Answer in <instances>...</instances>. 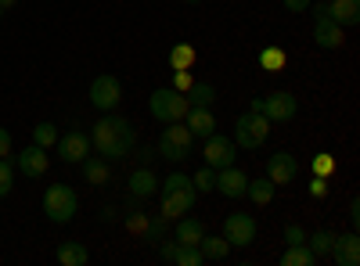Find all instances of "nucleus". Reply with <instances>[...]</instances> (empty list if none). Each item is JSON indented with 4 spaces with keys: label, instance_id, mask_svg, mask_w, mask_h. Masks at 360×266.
<instances>
[{
    "label": "nucleus",
    "instance_id": "11",
    "mask_svg": "<svg viewBox=\"0 0 360 266\" xmlns=\"http://www.w3.org/2000/svg\"><path fill=\"white\" fill-rule=\"evenodd\" d=\"M195 198L198 191L195 187H173V191H162V216L166 220H180L195 209Z\"/></svg>",
    "mask_w": 360,
    "mask_h": 266
},
{
    "label": "nucleus",
    "instance_id": "13",
    "mask_svg": "<svg viewBox=\"0 0 360 266\" xmlns=\"http://www.w3.org/2000/svg\"><path fill=\"white\" fill-rule=\"evenodd\" d=\"M47 147H40V144H29V147H22V155H15V169L22 173V176H29V180H40V176L47 173Z\"/></svg>",
    "mask_w": 360,
    "mask_h": 266
},
{
    "label": "nucleus",
    "instance_id": "10",
    "mask_svg": "<svg viewBox=\"0 0 360 266\" xmlns=\"http://www.w3.org/2000/svg\"><path fill=\"white\" fill-rule=\"evenodd\" d=\"M224 238L231 241V248H249L256 241V220L249 213H231L224 220Z\"/></svg>",
    "mask_w": 360,
    "mask_h": 266
},
{
    "label": "nucleus",
    "instance_id": "21",
    "mask_svg": "<svg viewBox=\"0 0 360 266\" xmlns=\"http://www.w3.org/2000/svg\"><path fill=\"white\" fill-rule=\"evenodd\" d=\"M198 252L205 262H224L231 255V241L227 238H213V234H205V238L198 241Z\"/></svg>",
    "mask_w": 360,
    "mask_h": 266
},
{
    "label": "nucleus",
    "instance_id": "47",
    "mask_svg": "<svg viewBox=\"0 0 360 266\" xmlns=\"http://www.w3.org/2000/svg\"><path fill=\"white\" fill-rule=\"evenodd\" d=\"M0 15H4V11H0Z\"/></svg>",
    "mask_w": 360,
    "mask_h": 266
},
{
    "label": "nucleus",
    "instance_id": "1",
    "mask_svg": "<svg viewBox=\"0 0 360 266\" xmlns=\"http://www.w3.org/2000/svg\"><path fill=\"white\" fill-rule=\"evenodd\" d=\"M137 144V133H134V123L123 119V115H112L105 112L101 119L94 123V130H90V147L105 159V162H119L127 159L134 152Z\"/></svg>",
    "mask_w": 360,
    "mask_h": 266
},
{
    "label": "nucleus",
    "instance_id": "3",
    "mask_svg": "<svg viewBox=\"0 0 360 266\" xmlns=\"http://www.w3.org/2000/svg\"><path fill=\"white\" fill-rule=\"evenodd\" d=\"M155 152L169 162H188L191 152H195V137L184 123H166L162 126V137H159V147Z\"/></svg>",
    "mask_w": 360,
    "mask_h": 266
},
{
    "label": "nucleus",
    "instance_id": "46",
    "mask_svg": "<svg viewBox=\"0 0 360 266\" xmlns=\"http://www.w3.org/2000/svg\"><path fill=\"white\" fill-rule=\"evenodd\" d=\"M184 4H202V0H184Z\"/></svg>",
    "mask_w": 360,
    "mask_h": 266
},
{
    "label": "nucleus",
    "instance_id": "26",
    "mask_svg": "<svg viewBox=\"0 0 360 266\" xmlns=\"http://www.w3.org/2000/svg\"><path fill=\"white\" fill-rule=\"evenodd\" d=\"M274 184L266 180V176H259V180H249V187H245V198H252V205H270L274 201Z\"/></svg>",
    "mask_w": 360,
    "mask_h": 266
},
{
    "label": "nucleus",
    "instance_id": "36",
    "mask_svg": "<svg viewBox=\"0 0 360 266\" xmlns=\"http://www.w3.org/2000/svg\"><path fill=\"white\" fill-rule=\"evenodd\" d=\"M195 83V76H191V69H173V91H180V94H188V86Z\"/></svg>",
    "mask_w": 360,
    "mask_h": 266
},
{
    "label": "nucleus",
    "instance_id": "6",
    "mask_svg": "<svg viewBox=\"0 0 360 266\" xmlns=\"http://www.w3.org/2000/svg\"><path fill=\"white\" fill-rule=\"evenodd\" d=\"M249 108H252V112H263L266 119H270V126H278V123H292V119H295L299 101H295V94H288V91H274V94H266V98H252Z\"/></svg>",
    "mask_w": 360,
    "mask_h": 266
},
{
    "label": "nucleus",
    "instance_id": "14",
    "mask_svg": "<svg viewBox=\"0 0 360 266\" xmlns=\"http://www.w3.org/2000/svg\"><path fill=\"white\" fill-rule=\"evenodd\" d=\"M86 155H90V133L69 130L65 137H58V159H62V162L76 166V162H83Z\"/></svg>",
    "mask_w": 360,
    "mask_h": 266
},
{
    "label": "nucleus",
    "instance_id": "43",
    "mask_svg": "<svg viewBox=\"0 0 360 266\" xmlns=\"http://www.w3.org/2000/svg\"><path fill=\"white\" fill-rule=\"evenodd\" d=\"M127 227H130V230H137V234H144L148 220H144V216H130V220H127Z\"/></svg>",
    "mask_w": 360,
    "mask_h": 266
},
{
    "label": "nucleus",
    "instance_id": "9",
    "mask_svg": "<svg viewBox=\"0 0 360 266\" xmlns=\"http://www.w3.org/2000/svg\"><path fill=\"white\" fill-rule=\"evenodd\" d=\"M202 159H205L209 169L234 166V159H238V144H234L231 137H224V133H209V137H205V152H202Z\"/></svg>",
    "mask_w": 360,
    "mask_h": 266
},
{
    "label": "nucleus",
    "instance_id": "2",
    "mask_svg": "<svg viewBox=\"0 0 360 266\" xmlns=\"http://www.w3.org/2000/svg\"><path fill=\"white\" fill-rule=\"evenodd\" d=\"M188 98L173 91V86H159V91H152V98H148V112H152V119H159L162 126L166 123H180L188 115Z\"/></svg>",
    "mask_w": 360,
    "mask_h": 266
},
{
    "label": "nucleus",
    "instance_id": "38",
    "mask_svg": "<svg viewBox=\"0 0 360 266\" xmlns=\"http://www.w3.org/2000/svg\"><path fill=\"white\" fill-rule=\"evenodd\" d=\"M176 248H180L176 238H173V241H159V259H162V262H173V259H176Z\"/></svg>",
    "mask_w": 360,
    "mask_h": 266
},
{
    "label": "nucleus",
    "instance_id": "34",
    "mask_svg": "<svg viewBox=\"0 0 360 266\" xmlns=\"http://www.w3.org/2000/svg\"><path fill=\"white\" fill-rule=\"evenodd\" d=\"M310 173H314V176H332V173H335V155H328V152L314 155V162H310Z\"/></svg>",
    "mask_w": 360,
    "mask_h": 266
},
{
    "label": "nucleus",
    "instance_id": "35",
    "mask_svg": "<svg viewBox=\"0 0 360 266\" xmlns=\"http://www.w3.org/2000/svg\"><path fill=\"white\" fill-rule=\"evenodd\" d=\"M162 234H166V216L159 213L155 220H148V227H144V241L159 245V241H162Z\"/></svg>",
    "mask_w": 360,
    "mask_h": 266
},
{
    "label": "nucleus",
    "instance_id": "12",
    "mask_svg": "<svg viewBox=\"0 0 360 266\" xmlns=\"http://www.w3.org/2000/svg\"><path fill=\"white\" fill-rule=\"evenodd\" d=\"M299 176V162H295V155H288V152H274L266 159V180L274 184V187H285V184H292Z\"/></svg>",
    "mask_w": 360,
    "mask_h": 266
},
{
    "label": "nucleus",
    "instance_id": "33",
    "mask_svg": "<svg viewBox=\"0 0 360 266\" xmlns=\"http://www.w3.org/2000/svg\"><path fill=\"white\" fill-rule=\"evenodd\" d=\"M15 187V162L11 159H0V198H8Z\"/></svg>",
    "mask_w": 360,
    "mask_h": 266
},
{
    "label": "nucleus",
    "instance_id": "32",
    "mask_svg": "<svg viewBox=\"0 0 360 266\" xmlns=\"http://www.w3.org/2000/svg\"><path fill=\"white\" fill-rule=\"evenodd\" d=\"M176 266H202L205 259H202V252H198V245H180L176 248V259H173Z\"/></svg>",
    "mask_w": 360,
    "mask_h": 266
},
{
    "label": "nucleus",
    "instance_id": "7",
    "mask_svg": "<svg viewBox=\"0 0 360 266\" xmlns=\"http://www.w3.org/2000/svg\"><path fill=\"white\" fill-rule=\"evenodd\" d=\"M307 11L314 15V44L321 51H339L342 47V25L328 18V4H310Z\"/></svg>",
    "mask_w": 360,
    "mask_h": 266
},
{
    "label": "nucleus",
    "instance_id": "42",
    "mask_svg": "<svg viewBox=\"0 0 360 266\" xmlns=\"http://www.w3.org/2000/svg\"><path fill=\"white\" fill-rule=\"evenodd\" d=\"M349 223H353V230L360 227V201H356V198L349 201Z\"/></svg>",
    "mask_w": 360,
    "mask_h": 266
},
{
    "label": "nucleus",
    "instance_id": "45",
    "mask_svg": "<svg viewBox=\"0 0 360 266\" xmlns=\"http://www.w3.org/2000/svg\"><path fill=\"white\" fill-rule=\"evenodd\" d=\"M18 0H0V11H8V8H15Z\"/></svg>",
    "mask_w": 360,
    "mask_h": 266
},
{
    "label": "nucleus",
    "instance_id": "31",
    "mask_svg": "<svg viewBox=\"0 0 360 266\" xmlns=\"http://www.w3.org/2000/svg\"><path fill=\"white\" fill-rule=\"evenodd\" d=\"M191 184H195V191H198V194H209V191H213V184H217V169L202 166V169L191 176Z\"/></svg>",
    "mask_w": 360,
    "mask_h": 266
},
{
    "label": "nucleus",
    "instance_id": "16",
    "mask_svg": "<svg viewBox=\"0 0 360 266\" xmlns=\"http://www.w3.org/2000/svg\"><path fill=\"white\" fill-rule=\"evenodd\" d=\"M328 259H332L335 266H360V238H356V230H349V234H335Z\"/></svg>",
    "mask_w": 360,
    "mask_h": 266
},
{
    "label": "nucleus",
    "instance_id": "20",
    "mask_svg": "<svg viewBox=\"0 0 360 266\" xmlns=\"http://www.w3.org/2000/svg\"><path fill=\"white\" fill-rule=\"evenodd\" d=\"M173 238L180 241V245H198L202 238H205V223L202 220H195V216H180L176 220V234Z\"/></svg>",
    "mask_w": 360,
    "mask_h": 266
},
{
    "label": "nucleus",
    "instance_id": "18",
    "mask_svg": "<svg viewBox=\"0 0 360 266\" xmlns=\"http://www.w3.org/2000/svg\"><path fill=\"white\" fill-rule=\"evenodd\" d=\"M130 194L134 198H152L155 191H159V176L152 173V166H141V169H134L130 173Z\"/></svg>",
    "mask_w": 360,
    "mask_h": 266
},
{
    "label": "nucleus",
    "instance_id": "27",
    "mask_svg": "<svg viewBox=\"0 0 360 266\" xmlns=\"http://www.w3.org/2000/svg\"><path fill=\"white\" fill-rule=\"evenodd\" d=\"M314 262H317V255L307 248V241L303 245H288L285 255H281V266H314Z\"/></svg>",
    "mask_w": 360,
    "mask_h": 266
},
{
    "label": "nucleus",
    "instance_id": "22",
    "mask_svg": "<svg viewBox=\"0 0 360 266\" xmlns=\"http://www.w3.org/2000/svg\"><path fill=\"white\" fill-rule=\"evenodd\" d=\"M83 180L86 184H94V187H105L108 180H112V169H108V162L105 159H83Z\"/></svg>",
    "mask_w": 360,
    "mask_h": 266
},
{
    "label": "nucleus",
    "instance_id": "41",
    "mask_svg": "<svg viewBox=\"0 0 360 266\" xmlns=\"http://www.w3.org/2000/svg\"><path fill=\"white\" fill-rule=\"evenodd\" d=\"M281 4H285L288 11H295V15H299V11H307V8L314 4V0H281Z\"/></svg>",
    "mask_w": 360,
    "mask_h": 266
},
{
    "label": "nucleus",
    "instance_id": "39",
    "mask_svg": "<svg viewBox=\"0 0 360 266\" xmlns=\"http://www.w3.org/2000/svg\"><path fill=\"white\" fill-rule=\"evenodd\" d=\"M310 194H314V198H328V176H314Z\"/></svg>",
    "mask_w": 360,
    "mask_h": 266
},
{
    "label": "nucleus",
    "instance_id": "15",
    "mask_svg": "<svg viewBox=\"0 0 360 266\" xmlns=\"http://www.w3.org/2000/svg\"><path fill=\"white\" fill-rule=\"evenodd\" d=\"M245 187H249V173L238 169V166H224L217 169V184L213 191H220L224 198H245Z\"/></svg>",
    "mask_w": 360,
    "mask_h": 266
},
{
    "label": "nucleus",
    "instance_id": "30",
    "mask_svg": "<svg viewBox=\"0 0 360 266\" xmlns=\"http://www.w3.org/2000/svg\"><path fill=\"white\" fill-rule=\"evenodd\" d=\"M33 144H40V147L58 144V126H54V123H37V126H33Z\"/></svg>",
    "mask_w": 360,
    "mask_h": 266
},
{
    "label": "nucleus",
    "instance_id": "19",
    "mask_svg": "<svg viewBox=\"0 0 360 266\" xmlns=\"http://www.w3.org/2000/svg\"><path fill=\"white\" fill-rule=\"evenodd\" d=\"M328 18L339 22L342 29L356 25L360 22V0H328Z\"/></svg>",
    "mask_w": 360,
    "mask_h": 266
},
{
    "label": "nucleus",
    "instance_id": "8",
    "mask_svg": "<svg viewBox=\"0 0 360 266\" xmlns=\"http://www.w3.org/2000/svg\"><path fill=\"white\" fill-rule=\"evenodd\" d=\"M119 101H123V83H119V76H98L94 83H90V105H94L98 112H115Z\"/></svg>",
    "mask_w": 360,
    "mask_h": 266
},
{
    "label": "nucleus",
    "instance_id": "5",
    "mask_svg": "<svg viewBox=\"0 0 360 266\" xmlns=\"http://www.w3.org/2000/svg\"><path fill=\"white\" fill-rule=\"evenodd\" d=\"M270 137V119L263 112H245V115H238V123H234V144L238 147H245V152H252V147H263Z\"/></svg>",
    "mask_w": 360,
    "mask_h": 266
},
{
    "label": "nucleus",
    "instance_id": "4",
    "mask_svg": "<svg viewBox=\"0 0 360 266\" xmlns=\"http://www.w3.org/2000/svg\"><path fill=\"white\" fill-rule=\"evenodd\" d=\"M76 209H79L76 187H69V184H51V187L44 191V213H47L51 223H69V220L76 216Z\"/></svg>",
    "mask_w": 360,
    "mask_h": 266
},
{
    "label": "nucleus",
    "instance_id": "29",
    "mask_svg": "<svg viewBox=\"0 0 360 266\" xmlns=\"http://www.w3.org/2000/svg\"><path fill=\"white\" fill-rule=\"evenodd\" d=\"M332 241H335V234H332V230H314L310 238H307V248H310L317 259H324L328 252H332Z\"/></svg>",
    "mask_w": 360,
    "mask_h": 266
},
{
    "label": "nucleus",
    "instance_id": "37",
    "mask_svg": "<svg viewBox=\"0 0 360 266\" xmlns=\"http://www.w3.org/2000/svg\"><path fill=\"white\" fill-rule=\"evenodd\" d=\"M303 241H307V230L299 223H288L285 227V245H303Z\"/></svg>",
    "mask_w": 360,
    "mask_h": 266
},
{
    "label": "nucleus",
    "instance_id": "44",
    "mask_svg": "<svg viewBox=\"0 0 360 266\" xmlns=\"http://www.w3.org/2000/svg\"><path fill=\"white\" fill-rule=\"evenodd\" d=\"M137 155H141V166H152V159H155L159 152H155V147H141Z\"/></svg>",
    "mask_w": 360,
    "mask_h": 266
},
{
    "label": "nucleus",
    "instance_id": "24",
    "mask_svg": "<svg viewBox=\"0 0 360 266\" xmlns=\"http://www.w3.org/2000/svg\"><path fill=\"white\" fill-rule=\"evenodd\" d=\"M288 65V54L278 47V44H266L263 51H259V69L263 72H281Z\"/></svg>",
    "mask_w": 360,
    "mask_h": 266
},
{
    "label": "nucleus",
    "instance_id": "40",
    "mask_svg": "<svg viewBox=\"0 0 360 266\" xmlns=\"http://www.w3.org/2000/svg\"><path fill=\"white\" fill-rule=\"evenodd\" d=\"M8 155H11V133L0 126V159H8Z\"/></svg>",
    "mask_w": 360,
    "mask_h": 266
},
{
    "label": "nucleus",
    "instance_id": "28",
    "mask_svg": "<svg viewBox=\"0 0 360 266\" xmlns=\"http://www.w3.org/2000/svg\"><path fill=\"white\" fill-rule=\"evenodd\" d=\"M195 65V47L191 44H173L169 47V69H191Z\"/></svg>",
    "mask_w": 360,
    "mask_h": 266
},
{
    "label": "nucleus",
    "instance_id": "25",
    "mask_svg": "<svg viewBox=\"0 0 360 266\" xmlns=\"http://www.w3.org/2000/svg\"><path fill=\"white\" fill-rule=\"evenodd\" d=\"M184 98H188V105L213 108V101H217V86H213V83H198V79H195V83L188 86V94H184Z\"/></svg>",
    "mask_w": 360,
    "mask_h": 266
},
{
    "label": "nucleus",
    "instance_id": "23",
    "mask_svg": "<svg viewBox=\"0 0 360 266\" xmlns=\"http://www.w3.org/2000/svg\"><path fill=\"white\" fill-rule=\"evenodd\" d=\"M86 259H90V252H86L83 241H62L58 245V262L62 266H86Z\"/></svg>",
    "mask_w": 360,
    "mask_h": 266
},
{
    "label": "nucleus",
    "instance_id": "17",
    "mask_svg": "<svg viewBox=\"0 0 360 266\" xmlns=\"http://www.w3.org/2000/svg\"><path fill=\"white\" fill-rule=\"evenodd\" d=\"M180 123H184V126L191 130V137H195V140H205L209 133H217V115L209 112V108H202V105H191V108H188V115H184Z\"/></svg>",
    "mask_w": 360,
    "mask_h": 266
}]
</instances>
